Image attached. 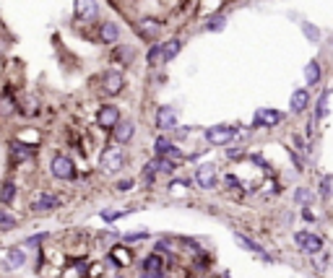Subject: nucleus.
Instances as JSON below:
<instances>
[{
  "instance_id": "f257e3e1",
  "label": "nucleus",
  "mask_w": 333,
  "mask_h": 278,
  "mask_svg": "<svg viewBox=\"0 0 333 278\" xmlns=\"http://www.w3.org/2000/svg\"><path fill=\"white\" fill-rule=\"evenodd\" d=\"M50 172H52V177L68 182V180L76 177V164H73V158L58 153V156H52V162H50Z\"/></svg>"
},
{
  "instance_id": "f03ea898",
  "label": "nucleus",
  "mask_w": 333,
  "mask_h": 278,
  "mask_svg": "<svg viewBox=\"0 0 333 278\" xmlns=\"http://www.w3.org/2000/svg\"><path fill=\"white\" fill-rule=\"evenodd\" d=\"M294 245L305 252V255H318L323 250V240L312 231H294Z\"/></svg>"
},
{
  "instance_id": "7ed1b4c3",
  "label": "nucleus",
  "mask_w": 333,
  "mask_h": 278,
  "mask_svg": "<svg viewBox=\"0 0 333 278\" xmlns=\"http://www.w3.org/2000/svg\"><path fill=\"white\" fill-rule=\"evenodd\" d=\"M97 125L104 128V130H115L120 125V109L112 107V104H102L99 112H97Z\"/></svg>"
},
{
  "instance_id": "20e7f679",
  "label": "nucleus",
  "mask_w": 333,
  "mask_h": 278,
  "mask_svg": "<svg viewBox=\"0 0 333 278\" xmlns=\"http://www.w3.org/2000/svg\"><path fill=\"white\" fill-rule=\"evenodd\" d=\"M281 120H284V114H281L279 109L263 107V109H258L255 117H253V128H276Z\"/></svg>"
},
{
  "instance_id": "39448f33",
  "label": "nucleus",
  "mask_w": 333,
  "mask_h": 278,
  "mask_svg": "<svg viewBox=\"0 0 333 278\" xmlns=\"http://www.w3.org/2000/svg\"><path fill=\"white\" fill-rule=\"evenodd\" d=\"M234 135H237V133H234V128H229V125H214V128L206 130V141L211 143V146H227Z\"/></svg>"
},
{
  "instance_id": "423d86ee",
  "label": "nucleus",
  "mask_w": 333,
  "mask_h": 278,
  "mask_svg": "<svg viewBox=\"0 0 333 278\" xmlns=\"http://www.w3.org/2000/svg\"><path fill=\"white\" fill-rule=\"evenodd\" d=\"M195 182H198V187H203V190H214L216 182H219L216 167H214V164H200V167L195 169Z\"/></svg>"
},
{
  "instance_id": "0eeeda50",
  "label": "nucleus",
  "mask_w": 333,
  "mask_h": 278,
  "mask_svg": "<svg viewBox=\"0 0 333 278\" xmlns=\"http://www.w3.org/2000/svg\"><path fill=\"white\" fill-rule=\"evenodd\" d=\"M156 128L159 130H175L177 128V109L175 107H159L156 109Z\"/></svg>"
},
{
  "instance_id": "6e6552de",
  "label": "nucleus",
  "mask_w": 333,
  "mask_h": 278,
  "mask_svg": "<svg viewBox=\"0 0 333 278\" xmlns=\"http://www.w3.org/2000/svg\"><path fill=\"white\" fill-rule=\"evenodd\" d=\"M122 164H125V156H122L120 148H109V151H104V156H102V169H104V172L115 174L117 169H122Z\"/></svg>"
},
{
  "instance_id": "1a4fd4ad",
  "label": "nucleus",
  "mask_w": 333,
  "mask_h": 278,
  "mask_svg": "<svg viewBox=\"0 0 333 278\" xmlns=\"http://www.w3.org/2000/svg\"><path fill=\"white\" fill-rule=\"evenodd\" d=\"M143 273H141V278H164V263H161V257L154 252V255H149L146 260H143Z\"/></svg>"
},
{
  "instance_id": "9d476101",
  "label": "nucleus",
  "mask_w": 333,
  "mask_h": 278,
  "mask_svg": "<svg viewBox=\"0 0 333 278\" xmlns=\"http://www.w3.org/2000/svg\"><path fill=\"white\" fill-rule=\"evenodd\" d=\"M73 11H76V18H81V21H91V18H97L99 6H97V0H76V3H73Z\"/></svg>"
},
{
  "instance_id": "9b49d317",
  "label": "nucleus",
  "mask_w": 333,
  "mask_h": 278,
  "mask_svg": "<svg viewBox=\"0 0 333 278\" xmlns=\"http://www.w3.org/2000/svg\"><path fill=\"white\" fill-rule=\"evenodd\" d=\"M31 208H34L36 213H50V211L60 208V197H55L52 192H42L36 201L31 203Z\"/></svg>"
},
{
  "instance_id": "f8f14e48",
  "label": "nucleus",
  "mask_w": 333,
  "mask_h": 278,
  "mask_svg": "<svg viewBox=\"0 0 333 278\" xmlns=\"http://www.w3.org/2000/svg\"><path fill=\"white\" fill-rule=\"evenodd\" d=\"M102 84H104V89H107L109 94H117V91H122V86H125V75H122L120 70H107L104 78H102Z\"/></svg>"
},
{
  "instance_id": "ddd939ff",
  "label": "nucleus",
  "mask_w": 333,
  "mask_h": 278,
  "mask_svg": "<svg viewBox=\"0 0 333 278\" xmlns=\"http://www.w3.org/2000/svg\"><path fill=\"white\" fill-rule=\"evenodd\" d=\"M289 107H291V112H294V114L305 112V109L310 107V94H307L305 89H297L294 94H291V102H289Z\"/></svg>"
},
{
  "instance_id": "4468645a",
  "label": "nucleus",
  "mask_w": 333,
  "mask_h": 278,
  "mask_svg": "<svg viewBox=\"0 0 333 278\" xmlns=\"http://www.w3.org/2000/svg\"><path fill=\"white\" fill-rule=\"evenodd\" d=\"M136 133V125L131 120H120V125L115 128V143H128Z\"/></svg>"
},
{
  "instance_id": "2eb2a0df",
  "label": "nucleus",
  "mask_w": 333,
  "mask_h": 278,
  "mask_svg": "<svg viewBox=\"0 0 333 278\" xmlns=\"http://www.w3.org/2000/svg\"><path fill=\"white\" fill-rule=\"evenodd\" d=\"M234 242H237L239 247H245V250H250V252H253V255H261L263 260H268V263H271V257L266 255V250H263V247H258V245H255L253 240H247V236H245V234H239V231H237V234H234Z\"/></svg>"
},
{
  "instance_id": "dca6fc26",
  "label": "nucleus",
  "mask_w": 333,
  "mask_h": 278,
  "mask_svg": "<svg viewBox=\"0 0 333 278\" xmlns=\"http://www.w3.org/2000/svg\"><path fill=\"white\" fill-rule=\"evenodd\" d=\"M99 34H102V42L115 45L117 39H120V26H117V24H112V21H109V24H102V31H99Z\"/></svg>"
},
{
  "instance_id": "f3484780",
  "label": "nucleus",
  "mask_w": 333,
  "mask_h": 278,
  "mask_svg": "<svg viewBox=\"0 0 333 278\" xmlns=\"http://www.w3.org/2000/svg\"><path fill=\"white\" fill-rule=\"evenodd\" d=\"M11 153H13V162H26V158L34 156V148H31V146H24V143H13V146H11Z\"/></svg>"
},
{
  "instance_id": "a211bd4d",
  "label": "nucleus",
  "mask_w": 333,
  "mask_h": 278,
  "mask_svg": "<svg viewBox=\"0 0 333 278\" xmlns=\"http://www.w3.org/2000/svg\"><path fill=\"white\" fill-rule=\"evenodd\" d=\"M13 201H16V185H13V182H6L3 187H0V203L8 208V206H13Z\"/></svg>"
},
{
  "instance_id": "6ab92c4d",
  "label": "nucleus",
  "mask_w": 333,
  "mask_h": 278,
  "mask_svg": "<svg viewBox=\"0 0 333 278\" xmlns=\"http://www.w3.org/2000/svg\"><path fill=\"white\" fill-rule=\"evenodd\" d=\"M305 81H307V86H315V84L320 81V65H318V60H310V63H307V68H305Z\"/></svg>"
},
{
  "instance_id": "aec40b11",
  "label": "nucleus",
  "mask_w": 333,
  "mask_h": 278,
  "mask_svg": "<svg viewBox=\"0 0 333 278\" xmlns=\"http://www.w3.org/2000/svg\"><path fill=\"white\" fill-rule=\"evenodd\" d=\"M146 63H149L151 68H156V65L166 63V60H164V45H154V47L149 50V55H146Z\"/></svg>"
},
{
  "instance_id": "412c9836",
  "label": "nucleus",
  "mask_w": 333,
  "mask_h": 278,
  "mask_svg": "<svg viewBox=\"0 0 333 278\" xmlns=\"http://www.w3.org/2000/svg\"><path fill=\"white\" fill-rule=\"evenodd\" d=\"M180 50H182V42H180V39H170V42H164V60H166V63L175 60Z\"/></svg>"
},
{
  "instance_id": "4be33fe9",
  "label": "nucleus",
  "mask_w": 333,
  "mask_h": 278,
  "mask_svg": "<svg viewBox=\"0 0 333 278\" xmlns=\"http://www.w3.org/2000/svg\"><path fill=\"white\" fill-rule=\"evenodd\" d=\"M24 260H26V255H24L21 250H11V252L6 255V268H21Z\"/></svg>"
},
{
  "instance_id": "5701e85b",
  "label": "nucleus",
  "mask_w": 333,
  "mask_h": 278,
  "mask_svg": "<svg viewBox=\"0 0 333 278\" xmlns=\"http://www.w3.org/2000/svg\"><path fill=\"white\" fill-rule=\"evenodd\" d=\"M16 224L18 221H16V216L11 211H0V231H11Z\"/></svg>"
},
{
  "instance_id": "b1692460",
  "label": "nucleus",
  "mask_w": 333,
  "mask_h": 278,
  "mask_svg": "<svg viewBox=\"0 0 333 278\" xmlns=\"http://www.w3.org/2000/svg\"><path fill=\"white\" fill-rule=\"evenodd\" d=\"M141 31H143L149 39H154L156 31H159V24H156L154 18H143V21H141Z\"/></svg>"
},
{
  "instance_id": "393cba45",
  "label": "nucleus",
  "mask_w": 333,
  "mask_h": 278,
  "mask_svg": "<svg viewBox=\"0 0 333 278\" xmlns=\"http://www.w3.org/2000/svg\"><path fill=\"white\" fill-rule=\"evenodd\" d=\"M170 148H172V143H170V138H156V143H154V151H156V156H166L170 153Z\"/></svg>"
},
{
  "instance_id": "a878e982",
  "label": "nucleus",
  "mask_w": 333,
  "mask_h": 278,
  "mask_svg": "<svg viewBox=\"0 0 333 278\" xmlns=\"http://www.w3.org/2000/svg\"><path fill=\"white\" fill-rule=\"evenodd\" d=\"M294 203H300V206H310V203H312V195H310V190H305V187L294 190Z\"/></svg>"
},
{
  "instance_id": "bb28decb",
  "label": "nucleus",
  "mask_w": 333,
  "mask_h": 278,
  "mask_svg": "<svg viewBox=\"0 0 333 278\" xmlns=\"http://www.w3.org/2000/svg\"><path fill=\"white\" fill-rule=\"evenodd\" d=\"M224 26H227V18H224V16H214L211 21L206 24V29H208V31H221Z\"/></svg>"
},
{
  "instance_id": "cd10ccee",
  "label": "nucleus",
  "mask_w": 333,
  "mask_h": 278,
  "mask_svg": "<svg viewBox=\"0 0 333 278\" xmlns=\"http://www.w3.org/2000/svg\"><path fill=\"white\" fill-rule=\"evenodd\" d=\"M141 240H149V231H146V229H138V231H128V234H125V242H141Z\"/></svg>"
},
{
  "instance_id": "c85d7f7f",
  "label": "nucleus",
  "mask_w": 333,
  "mask_h": 278,
  "mask_svg": "<svg viewBox=\"0 0 333 278\" xmlns=\"http://www.w3.org/2000/svg\"><path fill=\"white\" fill-rule=\"evenodd\" d=\"M328 94L330 91H323V96L318 99V120H323V117L328 114Z\"/></svg>"
},
{
  "instance_id": "c756f323",
  "label": "nucleus",
  "mask_w": 333,
  "mask_h": 278,
  "mask_svg": "<svg viewBox=\"0 0 333 278\" xmlns=\"http://www.w3.org/2000/svg\"><path fill=\"white\" fill-rule=\"evenodd\" d=\"M330 187H333V177L325 174V177L320 180V192H323V197H330V192H333Z\"/></svg>"
},
{
  "instance_id": "7c9ffc66",
  "label": "nucleus",
  "mask_w": 333,
  "mask_h": 278,
  "mask_svg": "<svg viewBox=\"0 0 333 278\" xmlns=\"http://www.w3.org/2000/svg\"><path fill=\"white\" fill-rule=\"evenodd\" d=\"M125 213H128V211H102V219H104V221H117V219L125 216Z\"/></svg>"
},
{
  "instance_id": "2f4dec72",
  "label": "nucleus",
  "mask_w": 333,
  "mask_h": 278,
  "mask_svg": "<svg viewBox=\"0 0 333 278\" xmlns=\"http://www.w3.org/2000/svg\"><path fill=\"white\" fill-rule=\"evenodd\" d=\"M302 31H305V34H307L310 39H312V42H315V39L320 36V31H318V29H315L312 24H302Z\"/></svg>"
},
{
  "instance_id": "473e14b6",
  "label": "nucleus",
  "mask_w": 333,
  "mask_h": 278,
  "mask_svg": "<svg viewBox=\"0 0 333 278\" xmlns=\"http://www.w3.org/2000/svg\"><path fill=\"white\" fill-rule=\"evenodd\" d=\"M47 240V234H34V236H29V240H26V245H31V247H36L39 242H45Z\"/></svg>"
},
{
  "instance_id": "72a5a7b5",
  "label": "nucleus",
  "mask_w": 333,
  "mask_h": 278,
  "mask_svg": "<svg viewBox=\"0 0 333 278\" xmlns=\"http://www.w3.org/2000/svg\"><path fill=\"white\" fill-rule=\"evenodd\" d=\"M133 187V182L131 180H120L117 185H115V190H120V192H125V190H131Z\"/></svg>"
},
{
  "instance_id": "f704fd0d",
  "label": "nucleus",
  "mask_w": 333,
  "mask_h": 278,
  "mask_svg": "<svg viewBox=\"0 0 333 278\" xmlns=\"http://www.w3.org/2000/svg\"><path fill=\"white\" fill-rule=\"evenodd\" d=\"M166 158H172V162H175V158H182V151H180L177 146H172V148H170V153H166Z\"/></svg>"
},
{
  "instance_id": "c9c22d12",
  "label": "nucleus",
  "mask_w": 333,
  "mask_h": 278,
  "mask_svg": "<svg viewBox=\"0 0 333 278\" xmlns=\"http://www.w3.org/2000/svg\"><path fill=\"white\" fill-rule=\"evenodd\" d=\"M242 156H245L242 148H232V151H229V158H242Z\"/></svg>"
}]
</instances>
